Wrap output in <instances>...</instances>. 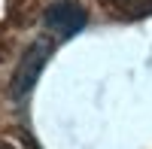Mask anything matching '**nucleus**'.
Instances as JSON below:
<instances>
[{
	"label": "nucleus",
	"mask_w": 152,
	"mask_h": 149,
	"mask_svg": "<svg viewBox=\"0 0 152 149\" xmlns=\"http://www.w3.org/2000/svg\"><path fill=\"white\" fill-rule=\"evenodd\" d=\"M0 149H15V146H9V143H0Z\"/></svg>",
	"instance_id": "20e7f679"
},
{
	"label": "nucleus",
	"mask_w": 152,
	"mask_h": 149,
	"mask_svg": "<svg viewBox=\"0 0 152 149\" xmlns=\"http://www.w3.org/2000/svg\"><path fill=\"white\" fill-rule=\"evenodd\" d=\"M49 55H52V43H49L46 37L37 40L28 52L21 55L15 73H12V97H15V101H21V97L34 88V82H37V76H40V70L46 67Z\"/></svg>",
	"instance_id": "f257e3e1"
},
{
	"label": "nucleus",
	"mask_w": 152,
	"mask_h": 149,
	"mask_svg": "<svg viewBox=\"0 0 152 149\" xmlns=\"http://www.w3.org/2000/svg\"><path fill=\"white\" fill-rule=\"evenodd\" d=\"M113 6L125 18H143L152 12V0H113Z\"/></svg>",
	"instance_id": "7ed1b4c3"
},
{
	"label": "nucleus",
	"mask_w": 152,
	"mask_h": 149,
	"mask_svg": "<svg viewBox=\"0 0 152 149\" xmlns=\"http://www.w3.org/2000/svg\"><path fill=\"white\" fill-rule=\"evenodd\" d=\"M43 21H46L49 31H55L61 40H67V37L79 34L85 28V9L76 0H58V3H52L46 9Z\"/></svg>",
	"instance_id": "f03ea898"
}]
</instances>
